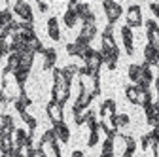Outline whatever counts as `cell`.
<instances>
[{
  "label": "cell",
  "mask_w": 159,
  "mask_h": 157,
  "mask_svg": "<svg viewBox=\"0 0 159 157\" xmlns=\"http://www.w3.org/2000/svg\"><path fill=\"white\" fill-rule=\"evenodd\" d=\"M102 8L106 11V17H108V25H116L117 23V19L121 17V4H117V2H112V0H104L102 2Z\"/></svg>",
  "instance_id": "obj_1"
},
{
  "label": "cell",
  "mask_w": 159,
  "mask_h": 157,
  "mask_svg": "<svg viewBox=\"0 0 159 157\" xmlns=\"http://www.w3.org/2000/svg\"><path fill=\"white\" fill-rule=\"evenodd\" d=\"M142 25V15H140V6L133 4L127 10V27L129 29H136Z\"/></svg>",
  "instance_id": "obj_2"
},
{
  "label": "cell",
  "mask_w": 159,
  "mask_h": 157,
  "mask_svg": "<svg viewBox=\"0 0 159 157\" xmlns=\"http://www.w3.org/2000/svg\"><path fill=\"white\" fill-rule=\"evenodd\" d=\"M15 13L21 17V23H30L32 25V11H30V6L27 2H15L13 6Z\"/></svg>",
  "instance_id": "obj_3"
},
{
  "label": "cell",
  "mask_w": 159,
  "mask_h": 157,
  "mask_svg": "<svg viewBox=\"0 0 159 157\" xmlns=\"http://www.w3.org/2000/svg\"><path fill=\"white\" fill-rule=\"evenodd\" d=\"M116 101L114 99H108V101H104L102 102V106H101V110H98V114H101V119L102 121H108L112 115H116Z\"/></svg>",
  "instance_id": "obj_4"
},
{
  "label": "cell",
  "mask_w": 159,
  "mask_h": 157,
  "mask_svg": "<svg viewBox=\"0 0 159 157\" xmlns=\"http://www.w3.org/2000/svg\"><path fill=\"white\" fill-rule=\"evenodd\" d=\"M48 115L51 117L53 125H55V123H61V121H63V106L59 104V102H55V101H51V102L48 104Z\"/></svg>",
  "instance_id": "obj_5"
},
{
  "label": "cell",
  "mask_w": 159,
  "mask_h": 157,
  "mask_svg": "<svg viewBox=\"0 0 159 157\" xmlns=\"http://www.w3.org/2000/svg\"><path fill=\"white\" fill-rule=\"evenodd\" d=\"M53 134H55V140H61V142H68L70 140V129L61 121V123H55L53 125Z\"/></svg>",
  "instance_id": "obj_6"
},
{
  "label": "cell",
  "mask_w": 159,
  "mask_h": 157,
  "mask_svg": "<svg viewBox=\"0 0 159 157\" xmlns=\"http://www.w3.org/2000/svg\"><path fill=\"white\" fill-rule=\"evenodd\" d=\"M144 59H146L144 63H146L148 66H157V65H159V53H157V49L152 47L150 44L144 46Z\"/></svg>",
  "instance_id": "obj_7"
},
{
  "label": "cell",
  "mask_w": 159,
  "mask_h": 157,
  "mask_svg": "<svg viewBox=\"0 0 159 157\" xmlns=\"http://www.w3.org/2000/svg\"><path fill=\"white\" fill-rule=\"evenodd\" d=\"M121 38H123V46H125V51L129 53V55H133L134 53V47H133V42H134V36H133V30L125 25V27H121Z\"/></svg>",
  "instance_id": "obj_8"
},
{
  "label": "cell",
  "mask_w": 159,
  "mask_h": 157,
  "mask_svg": "<svg viewBox=\"0 0 159 157\" xmlns=\"http://www.w3.org/2000/svg\"><path fill=\"white\" fill-rule=\"evenodd\" d=\"M48 34L51 40H61V30H59V23H57V19L55 17H49V21H48Z\"/></svg>",
  "instance_id": "obj_9"
},
{
  "label": "cell",
  "mask_w": 159,
  "mask_h": 157,
  "mask_svg": "<svg viewBox=\"0 0 159 157\" xmlns=\"http://www.w3.org/2000/svg\"><path fill=\"white\" fill-rule=\"evenodd\" d=\"M142 74H144L142 65H131L129 66V78H131V82H134V85H138V82L142 80Z\"/></svg>",
  "instance_id": "obj_10"
},
{
  "label": "cell",
  "mask_w": 159,
  "mask_h": 157,
  "mask_svg": "<svg viewBox=\"0 0 159 157\" xmlns=\"http://www.w3.org/2000/svg\"><path fill=\"white\" fill-rule=\"evenodd\" d=\"M97 36V25H82V32H80V38H84V40H87L91 44V40Z\"/></svg>",
  "instance_id": "obj_11"
},
{
  "label": "cell",
  "mask_w": 159,
  "mask_h": 157,
  "mask_svg": "<svg viewBox=\"0 0 159 157\" xmlns=\"http://www.w3.org/2000/svg\"><path fill=\"white\" fill-rule=\"evenodd\" d=\"M44 55H46L44 66H46V68H53V65H55V61H57V51H55L53 47H48V49H44Z\"/></svg>",
  "instance_id": "obj_12"
},
{
  "label": "cell",
  "mask_w": 159,
  "mask_h": 157,
  "mask_svg": "<svg viewBox=\"0 0 159 157\" xmlns=\"http://www.w3.org/2000/svg\"><path fill=\"white\" fill-rule=\"evenodd\" d=\"M76 23H78V15H76V11H74V10H66V13H65V25H66L68 29H72Z\"/></svg>",
  "instance_id": "obj_13"
},
{
  "label": "cell",
  "mask_w": 159,
  "mask_h": 157,
  "mask_svg": "<svg viewBox=\"0 0 159 157\" xmlns=\"http://www.w3.org/2000/svg\"><path fill=\"white\" fill-rule=\"evenodd\" d=\"M98 142H101V129H97V131H91L89 138H87V146H89V148H95Z\"/></svg>",
  "instance_id": "obj_14"
},
{
  "label": "cell",
  "mask_w": 159,
  "mask_h": 157,
  "mask_svg": "<svg viewBox=\"0 0 159 157\" xmlns=\"http://www.w3.org/2000/svg\"><path fill=\"white\" fill-rule=\"evenodd\" d=\"M125 96H127V101H131L133 104H136V96H138V87L136 85H129L125 89Z\"/></svg>",
  "instance_id": "obj_15"
},
{
  "label": "cell",
  "mask_w": 159,
  "mask_h": 157,
  "mask_svg": "<svg viewBox=\"0 0 159 157\" xmlns=\"http://www.w3.org/2000/svg\"><path fill=\"white\" fill-rule=\"evenodd\" d=\"M101 49H114L116 47V42H114V36H101Z\"/></svg>",
  "instance_id": "obj_16"
},
{
  "label": "cell",
  "mask_w": 159,
  "mask_h": 157,
  "mask_svg": "<svg viewBox=\"0 0 159 157\" xmlns=\"http://www.w3.org/2000/svg\"><path fill=\"white\" fill-rule=\"evenodd\" d=\"M66 51H68L70 55H80V51H82V49L76 46V42H72V44H66Z\"/></svg>",
  "instance_id": "obj_17"
},
{
  "label": "cell",
  "mask_w": 159,
  "mask_h": 157,
  "mask_svg": "<svg viewBox=\"0 0 159 157\" xmlns=\"http://www.w3.org/2000/svg\"><path fill=\"white\" fill-rule=\"evenodd\" d=\"M146 32H150V30H155V29H159V25H157V21L155 19H146Z\"/></svg>",
  "instance_id": "obj_18"
},
{
  "label": "cell",
  "mask_w": 159,
  "mask_h": 157,
  "mask_svg": "<svg viewBox=\"0 0 159 157\" xmlns=\"http://www.w3.org/2000/svg\"><path fill=\"white\" fill-rule=\"evenodd\" d=\"M150 10L155 15V19H159V2H150Z\"/></svg>",
  "instance_id": "obj_19"
},
{
  "label": "cell",
  "mask_w": 159,
  "mask_h": 157,
  "mask_svg": "<svg viewBox=\"0 0 159 157\" xmlns=\"http://www.w3.org/2000/svg\"><path fill=\"white\" fill-rule=\"evenodd\" d=\"M70 157H85V155L80 151V150H76V151H72V155H70Z\"/></svg>",
  "instance_id": "obj_20"
},
{
  "label": "cell",
  "mask_w": 159,
  "mask_h": 157,
  "mask_svg": "<svg viewBox=\"0 0 159 157\" xmlns=\"http://www.w3.org/2000/svg\"><path fill=\"white\" fill-rule=\"evenodd\" d=\"M38 8L42 10V11H46V10H48V4H46V2H38Z\"/></svg>",
  "instance_id": "obj_21"
},
{
  "label": "cell",
  "mask_w": 159,
  "mask_h": 157,
  "mask_svg": "<svg viewBox=\"0 0 159 157\" xmlns=\"http://www.w3.org/2000/svg\"><path fill=\"white\" fill-rule=\"evenodd\" d=\"M0 134H2V119H0Z\"/></svg>",
  "instance_id": "obj_22"
}]
</instances>
